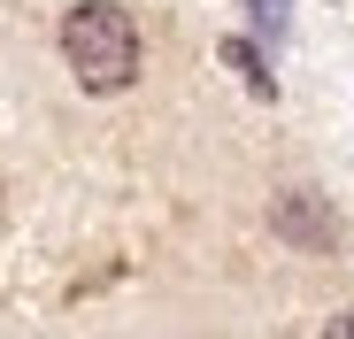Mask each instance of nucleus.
<instances>
[{"instance_id": "obj_1", "label": "nucleus", "mask_w": 354, "mask_h": 339, "mask_svg": "<svg viewBox=\"0 0 354 339\" xmlns=\"http://www.w3.org/2000/svg\"><path fill=\"white\" fill-rule=\"evenodd\" d=\"M62 54L85 93H124L139 77V24L131 8H115V0H77L62 16Z\"/></svg>"}, {"instance_id": "obj_2", "label": "nucleus", "mask_w": 354, "mask_h": 339, "mask_svg": "<svg viewBox=\"0 0 354 339\" xmlns=\"http://www.w3.org/2000/svg\"><path fill=\"white\" fill-rule=\"evenodd\" d=\"M270 223H277V239L308 247V255H331V247H339V223H331V208H324L316 193H277V201H270Z\"/></svg>"}, {"instance_id": "obj_3", "label": "nucleus", "mask_w": 354, "mask_h": 339, "mask_svg": "<svg viewBox=\"0 0 354 339\" xmlns=\"http://www.w3.org/2000/svg\"><path fill=\"white\" fill-rule=\"evenodd\" d=\"M223 62H231V70H239V77H247V85H254V93H262V100H270V93H277V77H270V70H262V54H254V46H247V39H231V46H223Z\"/></svg>"}, {"instance_id": "obj_4", "label": "nucleus", "mask_w": 354, "mask_h": 339, "mask_svg": "<svg viewBox=\"0 0 354 339\" xmlns=\"http://www.w3.org/2000/svg\"><path fill=\"white\" fill-rule=\"evenodd\" d=\"M247 8H254V24H262L270 39H285V0H247Z\"/></svg>"}, {"instance_id": "obj_5", "label": "nucleus", "mask_w": 354, "mask_h": 339, "mask_svg": "<svg viewBox=\"0 0 354 339\" xmlns=\"http://www.w3.org/2000/svg\"><path fill=\"white\" fill-rule=\"evenodd\" d=\"M316 339H354V309H346V316H331V324H324Z\"/></svg>"}]
</instances>
